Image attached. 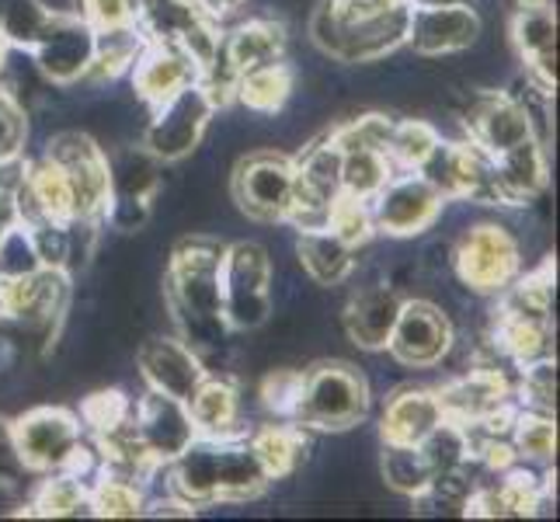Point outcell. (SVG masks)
<instances>
[{
  "label": "cell",
  "mask_w": 560,
  "mask_h": 522,
  "mask_svg": "<svg viewBox=\"0 0 560 522\" xmlns=\"http://www.w3.org/2000/svg\"><path fill=\"white\" fill-rule=\"evenodd\" d=\"M226 241L191 234L182 237L171 251L167 272H164V297L182 338L191 348L217 345L226 332L223 324V293H220V272H223Z\"/></svg>",
  "instance_id": "6da1fadb"
},
{
  "label": "cell",
  "mask_w": 560,
  "mask_h": 522,
  "mask_svg": "<svg viewBox=\"0 0 560 522\" xmlns=\"http://www.w3.org/2000/svg\"><path fill=\"white\" fill-rule=\"evenodd\" d=\"M411 8L370 0H320L311 18L314 46L338 63H376L408 43Z\"/></svg>",
  "instance_id": "7a4b0ae2"
},
{
  "label": "cell",
  "mask_w": 560,
  "mask_h": 522,
  "mask_svg": "<svg viewBox=\"0 0 560 522\" xmlns=\"http://www.w3.org/2000/svg\"><path fill=\"white\" fill-rule=\"evenodd\" d=\"M370 404V383L352 362L324 359L303 370V394L293 421L306 432H345L365 421Z\"/></svg>",
  "instance_id": "3957f363"
},
{
  "label": "cell",
  "mask_w": 560,
  "mask_h": 522,
  "mask_svg": "<svg viewBox=\"0 0 560 522\" xmlns=\"http://www.w3.org/2000/svg\"><path fill=\"white\" fill-rule=\"evenodd\" d=\"M220 293L226 332H255L268 321V314H272V258L261 244H226Z\"/></svg>",
  "instance_id": "277c9868"
},
{
  "label": "cell",
  "mask_w": 560,
  "mask_h": 522,
  "mask_svg": "<svg viewBox=\"0 0 560 522\" xmlns=\"http://www.w3.org/2000/svg\"><path fill=\"white\" fill-rule=\"evenodd\" d=\"M272 60H285V25L272 22V18H250V22H241L237 28L220 35L217 63L202 73V88L217 102V108H226L234 102L237 77Z\"/></svg>",
  "instance_id": "5b68a950"
},
{
  "label": "cell",
  "mask_w": 560,
  "mask_h": 522,
  "mask_svg": "<svg viewBox=\"0 0 560 522\" xmlns=\"http://www.w3.org/2000/svg\"><path fill=\"white\" fill-rule=\"evenodd\" d=\"M456 279L480 297H498L518 272H523V251L518 241L498 223H474L459 234L453 247Z\"/></svg>",
  "instance_id": "8992f818"
},
{
  "label": "cell",
  "mask_w": 560,
  "mask_h": 522,
  "mask_svg": "<svg viewBox=\"0 0 560 522\" xmlns=\"http://www.w3.org/2000/svg\"><path fill=\"white\" fill-rule=\"evenodd\" d=\"M132 22L147 43H167L185 49L206 73L220 53V22H212L191 0H132Z\"/></svg>",
  "instance_id": "52a82bcc"
},
{
  "label": "cell",
  "mask_w": 560,
  "mask_h": 522,
  "mask_svg": "<svg viewBox=\"0 0 560 522\" xmlns=\"http://www.w3.org/2000/svg\"><path fill=\"white\" fill-rule=\"evenodd\" d=\"M217 102L209 98V91L202 81L188 84L185 91L171 94L167 102L158 108H150V123L143 132V147L158 158L161 164H175L185 161L191 150H196L206 137V129L217 115Z\"/></svg>",
  "instance_id": "ba28073f"
},
{
  "label": "cell",
  "mask_w": 560,
  "mask_h": 522,
  "mask_svg": "<svg viewBox=\"0 0 560 522\" xmlns=\"http://www.w3.org/2000/svg\"><path fill=\"white\" fill-rule=\"evenodd\" d=\"M234 202L255 223H285L293 206V158L279 150H255L230 178Z\"/></svg>",
  "instance_id": "9c48e42d"
},
{
  "label": "cell",
  "mask_w": 560,
  "mask_h": 522,
  "mask_svg": "<svg viewBox=\"0 0 560 522\" xmlns=\"http://www.w3.org/2000/svg\"><path fill=\"white\" fill-rule=\"evenodd\" d=\"M553 501V474H539L533 463H512L494 480H477L463 501L467 519H526Z\"/></svg>",
  "instance_id": "30bf717a"
},
{
  "label": "cell",
  "mask_w": 560,
  "mask_h": 522,
  "mask_svg": "<svg viewBox=\"0 0 560 522\" xmlns=\"http://www.w3.org/2000/svg\"><path fill=\"white\" fill-rule=\"evenodd\" d=\"M70 306V272L43 268L35 276L0 279V321H18L52 341Z\"/></svg>",
  "instance_id": "8fae6325"
},
{
  "label": "cell",
  "mask_w": 560,
  "mask_h": 522,
  "mask_svg": "<svg viewBox=\"0 0 560 522\" xmlns=\"http://www.w3.org/2000/svg\"><path fill=\"white\" fill-rule=\"evenodd\" d=\"M112 199L102 223H112L122 234H132L150 220V202L161 192V161L140 143L108 153Z\"/></svg>",
  "instance_id": "7c38bea8"
},
{
  "label": "cell",
  "mask_w": 560,
  "mask_h": 522,
  "mask_svg": "<svg viewBox=\"0 0 560 522\" xmlns=\"http://www.w3.org/2000/svg\"><path fill=\"white\" fill-rule=\"evenodd\" d=\"M442 192L421 171H397L370 199L376 234L386 237H418L442 217Z\"/></svg>",
  "instance_id": "4fadbf2b"
},
{
  "label": "cell",
  "mask_w": 560,
  "mask_h": 522,
  "mask_svg": "<svg viewBox=\"0 0 560 522\" xmlns=\"http://www.w3.org/2000/svg\"><path fill=\"white\" fill-rule=\"evenodd\" d=\"M11 421H14L18 453H22L28 474L63 471L77 446L84 442L81 418L70 408H60V404H43V408H32Z\"/></svg>",
  "instance_id": "5bb4252c"
},
{
  "label": "cell",
  "mask_w": 560,
  "mask_h": 522,
  "mask_svg": "<svg viewBox=\"0 0 560 522\" xmlns=\"http://www.w3.org/2000/svg\"><path fill=\"white\" fill-rule=\"evenodd\" d=\"M46 158L63 167L77 220L102 223L105 206L112 199V174H108V153L94 143L88 132H60L46 147Z\"/></svg>",
  "instance_id": "9a60e30c"
},
{
  "label": "cell",
  "mask_w": 560,
  "mask_h": 522,
  "mask_svg": "<svg viewBox=\"0 0 560 522\" xmlns=\"http://www.w3.org/2000/svg\"><path fill=\"white\" fill-rule=\"evenodd\" d=\"M453 341V321L442 306H435L432 300H404L386 352L408 370H432L450 356Z\"/></svg>",
  "instance_id": "2e32d148"
},
{
  "label": "cell",
  "mask_w": 560,
  "mask_h": 522,
  "mask_svg": "<svg viewBox=\"0 0 560 522\" xmlns=\"http://www.w3.org/2000/svg\"><path fill=\"white\" fill-rule=\"evenodd\" d=\"M463 126H467V140L491 161L533 137L539 140L533 108L509 91H480L470 102Z\"/></svg>",
  "instance_id": "e0dca14e"
},
{
  "label": "cell",
  "mask_w": 560,
  "mask_h": 522,
  "mask_svg": "<svg viewBox=\"0 0 560 522\" xmlns=\"http://www.w3.org/2000/svg\"><path fill=\"white\" fill-rule=\"evenodd\" d=\"M421 174L429 178L446 202H488L494 199V167L488 153H480L470 140H439Z\"/></svg>",
  "instance_id": "ac0fdd59"
},
{
  "label": "cell",
  "mask_w": 560,
  "mask_h": 522,
  "mask_svg": "<svg viewBox=\"0 0 560 522\" xmlns=\"http://www.w3.org/2000/svg\"><path fill=\"white\" fill-rule=\"evenodd\" d=\"M132 432H137V442L147 460L161 471L199 436L196 425H191L188 404L150 391V386L140 401H132Z\"/></svg>",
  "instance_id": "d6986e66"
},
{
  "label": "cell",
  "mask_w": 560,
  "mask_h": 522,
  "mask_svg": "<svg viewBox=\"0 0 560 522\" xmlns=\"http://www.w3.org/2000/svg\"><path fill=\"white\" fill-rule=\"evenodd\" d=\"M35 67L43 70L46 81L70 88L77 81H84L91 60H94V28L84 22L81 14L56 11L52 22L46 25L43 38L28 53Z\"/></svg>",
  "instance_id": "ffe728a7"
},
{
  "label": "cell",
  "mask_w": 560,
  "mask_h": 522,
  "mask_svg": "<svg viewBox=\"0 0 560 522\" xmlns=\"http://www.w3.org/2000/svg\"><path fill=\"white\" fill-rule=\"evenodd\" d=\"M442 418H450L463 429L485 421L498 411H505L515 404V386L509 383V376L498 370V366H477V370H467L453 376L450 383L435 386Z\"/></svg>",
  "instance_id": "44dd1931"
},
{
  "label": "cell",
  "mask_w": 560,
  "mask_h": 522,
  "mask_svg": "<svg viewBox=\"0 0 560 522\" xmlns=\"http://www.w3.org/2000/svg\"><path fill=\"white\" fill-rule=\"evenodd\" d=\"M512 46L539 91L557 88V8L553 0H518L512 14Z\"/></svg>",
  "instance_id": "7402d4cb"
},
{
  "label": "cell",
  "mask_w": 560,
  "mask_h": 522,
  "mask_svg": "<svg viewBox=\"0 0 560 522\" xmlns=\"http://www.w3.org/2000/svg\"><path fill=\"white\" fill-rule=\"evenodd\" d=\"M137 366H140V376L150 391L178 397V401H188L196 394V386L209 376L199 348H191L182 335L178 338H167V335L147 338L137 352Z\"/></svg>",
  "instance_id": "603a6c76"
},
{
  "label": "cell",
  "mask_w": 560,
  "mask_h": 522,
  "mask_svg": "<svg viewBox=\"0 0 560 522\" xmlns=\"http://www.w3.org/2000/svg\"><path fill=\"white\" fill-rule=\"evenodd\" d=\"M480 35V14L474 4H453V8H429L411 11L408 22V43L418 56H453L477 43Z\"/></svg>",
  "instance_id": "cb8c5ba5"
},
{
  "label": "cell",
  "mask_w": 560,
  "mask_h": 522,
  "mask_svg": "<svg viewBox=\"0 0 560 522\" xmlns=\"http://www.w3.org/2000/svg\"><path fill=\"white\" fill-rule=\"evenodd\" d=\"M129 77H132V91L140 94V102L147 108H158L161 102L171 98V94H178L188 84L202 81V70L178 46L147 43V49L140 53V60L132 63Z\"/></svg>",
  "instance_id": "d4e9b609"
},
{
  "label": "cell",
  "mask_w": 560,
  "mask_h": 522,
  "mask_svg": "<svg viewBox=\"0 0 560 522\" xmlns=\"http://www.w3.org/2000/svg\"><path fill=\"white\" fill-rule=\"evenodd\" d=\"M494 167V199L498 206H529L547 192L550 164H547V143L526 140L515 150L501 153L491 161Z\"/></svg>",
  "instance_id": "484cf974"
},
{
  "label": "cell",
  "mask_w": 560,
  "mask_h": 522,
  "mask_svg": "<svg viewBox=\"0 0 560 522\" xmlns=\"http://www.w3.org/2000/svg\"><path fill=\"white\" fill-rule=\"evenodd\" d=\"M400 297L390 286H365L345 306V335L365 352H386V341L394 335L400 314Z\"/></svg>",
  "instance_id": "4316f807"
},
{
  "label": "cell",
  "mask_w": 560,
  "mask_h": 522,
  "mask_svg": "<svg viewBox=\"0 0 560 522\" xmlns=\"http://www.w3.org/2000/svg\"><path fill=\"white\" fill-rule=\"evenodd\" d=\"M439 421H442V408L435 386H400V391L386 397V408L380 415V439L418 446Z\"/></svg>",
  "instance_id": "83f0119b"
},
{
  "label": "cell",
  "mask_w": 560,
  "mask_h": 522,
  "mask_svg": "<svg viewBox=\"0 0 560 522\" xmlns=\"http://www.w3.org/2000/svg\"><path fill=\"white\" fill-rule=\"evenodd\" d=\"M188 415L199 436H244L241 429V391L226 376H206L188 401Z\"/></svg>",
  "instance_id": "f1b7e54d"
},
{
  "label": "cell",
  "mask_w": 560,
  "mask_h": 522,
  "mask_svg": "<svg viewBox=\"0 0 560 522\" xmlns=\"http://www.w3.org/2000/svg\"><path fill=\"white\" fill-rule=\"evenodd\" d=\"M247 442L255 456L261 460L265 474L272 480H285L293 477L306 453H311V432L296 421H276V425H261V429L247 432Z\"/></svg>",
  "instance_id": "f546056e"
},
{
  "label": "cell",
  "mask_w": 560,
  "mask_h": 522,
  "mask_svg": "<svg viewBox=\"0 0 560 522\" xmlns=\"http://www.w3.org/2000/svg\"><path fill=\"white\" fill-rule=\"evenodd\" d=\"M296 255H300L303 272L311 276L317 286H338L352 276L359 251L345 244L335 230L317 227V230H300Z\"/></svg>",
  "instance_id": "4dcf8cb0"
},
{
  "label": "cell",
  "mask_w": 560,
  "mask_h": 522,
  "mask_svg": "<svg viewBox=\"0 0 560 522\" xmlns=\"http://www.w3.org/2000/svg\"><path fill=\"white\" fill-rule=\"evenodd\" d=\"M494 345L518 370L539 359H553V321L494 314Z\"/></svg>",
  "instance_id": "1f68e13d"
},
{
  "label": "cell",
  "mask_w": 560,
  "mask_h": 522,
  "mask_svg": "<svg viewBox=\"0 0 560 522\" xmlns=\"http://www.w3.org/2000/svg\"><path fill=\"white\" fill-rule=\"evenodd\" d=\"M22 515H32V519H77V515H91L88 480L77 477V474H67V471L43 474V480L35 485L32 498L25 501Z\"/></svg>",
  "instance_id": "d6a6232c"
},
{
  "label": "cell",
  "mask_w": 560,
  "mask_h": 522,
  "mask_svg": "<svg viewBox=\"0 0 560 522\" xmlns=\"http://www.w3.org/2000/svg\"><path fill=\"white\" fill-rule=\"evenodd\" d=\"M293 88H296V70L289 67L285 60H272V63H261V67L237 77V81H234V102L244 105L247 112L276 115V112L285 108Z\"/></svg>",
  "instance_id": "836d02e7"
},
{
  "label": "cell",
  "mask_w": 560,
  "mask_h": 522,
  "mask_svg": "<svg viewBox=\"0 0 560 522\" xmlns=\"http://www.w3.org/2000/svg\"><path fill=\"white\" fill-rule=\"evenodd\" d=\"M143 49H147V35L140 32L137 22L94 32V60L88 77L91 81H115V77L132 70Z\"/></svg>",
  "instance_id": "e575fe53"
},
{
  "label": "cell",
  "mask_w": 560,
  "mask_h": 522,
  "mask_svg": "<svg viewBox=\"0 0 560 522\" xmlns=\"http://www.w3.org/2000/svg\"><path fill=\"white\" fill-rule=\"evenodd\" d=\"M509 439L518 463H533V467H553L557 460V421L553 415L518 408L509 425Z\"/></svg>",
  "instance_id": "d590c367"
},
{
  "label": "cell",
  "mask_w": 560,
  "mask_h": 522,
  "mask_svg": "<svg viewBox=\"0 0 560 522\" xmlns=\"http://www.w3.org/2000/svg\"><path fill=\"white\" fill-rule=\"evenodd\" d=\"M380 471H383L386 488H394L397 495H408V498L424 495L435 480V471H432V463L424 460L421 446H408V442H383Z\"/></svg>",
  "instance_id": "8d00e7d4"
},
{
  "label": "cell",
  "mask_w": 560,
  "mask_h": 522,
  "mask_svg": "<svg viewBox=\"0 0 560 522\" xmlns=\"http://www.w3.org/2000/svg\"><path fill=\"white\" fill-rule=\"evenodd\" d=\"M91 491V515L94 519H137L147 509V495L132 477L98 471L88 480Z\"/></svg>",
  "instance_id": "74e56055"
},
{
  "label": "cell",
  "mask_w": 560,
  "mask_h": 522,
  "mask_svg": "<svg viewBox=\"0 0 560 522\" xmlns=\"http://www.w3.org/2000/svg\"><path fill=\"white\" fill-rule=\"evenodd\" d=\"M397 167L386 158V150L376 147H352L341 150V192L370 202L376 192L390 182Z\"/></svg>",
  "instance_id": "f35d334b"
},
{
  "label": "cell",
  "mask_w": 560,
  "mask_h": 522,
  "mask_svg": "<svg viewBox=\"0 0 560 522\" xmlns=\"http://www.w3.org/2000/svg\"><path fill=\"white\" fill-rule=\"evenodd\" d=\"M439 129L421 119H394L390 137H386V158L397 171H421L424 161L439 147Z\"/></svg>",
  "instance_id": "ab89813d"
},
{
  "label": "cell",
  "mask_w": 560,
  "mask_h": 522,
  "mask_svg": "<svg viewBox=\"0 0 560 522\" xmlns=\"http://www.w3.org/2000/svg\"><path fill=\"white\" fill-rule=\"evenodd\" d=\"M52 8H46L43 0H4L0 11V32H4L11 49L32 53L35 43L43 38L46 25L52 22Z\"/></svg>",
  "instance_id": "60d3db41"
},
{
  "label": "cell",
  "mask_w": 560,
  "mask_h": 522,
  "mask_svg": "<svg viewBox=\"0 0 560 522\" xmlns=\"http://www.w3.org/2000/svg\"><path fill=\"white\" fill-rule=\"evenodd\" d=\"M77 418H81L84 432H91V439L122 432L132 421V397L126 391H115V386H108V391H94L81 401Z\"/></svg>",
  "instance_id": "b9f144b4"
},
{
  "label": "cell",
  "mask_w": 560,
  "mask_h": 522,
  "mask_svg": "<svg viewBox=\"0 0 560 522\" xmlns=\"http://www.w3.org/2000/svg\"><path fill=\"white\" fill-rule=\"evenodd\" d=\"M418 446H421L424 460L432 463L435 474H446V471H456V467H467V463H474L470 460L467 429L456 425V421H450V418H442L435 429L418 442Z\"/></svg>",
  "instance_id": "7bdbcfd3"
},
{
  "label": "cell",
  "mask_w": 560,
  "mask_h": 522,
  "mask_svg": "<svg viewBox=\"0 0 560 522\" xmlns=\"http://www.w3.org/2000/svg\"><path fill=\"white\" fill-rule=\"evenodd\" d=\"M327 230H335V234L355 251L365 247L376 237L370 202L355 199V196H345V192H341V196L331 202V209H327Z\"/></svg>",
  "instance_id": "ee69618b"
},
{
  "label": "cell",
  "mask_w": 560,
  "mask_h": 522,
  "mask_svg": "<svg viewBox=\"0 0 560 522\" xmlns=\"http://www.w3.org/2000/svg\"><path fill=\"white\" fill-rule=\"evenodd\" d=\"M518 373H523V383H518V391H515L518 408L553 415L557 411V359L529 362Z\"/></svg>",
  "instance_id": "f6af8a7d"
},
{
  "label": "cell",
  "mask_w": 560,
  "mask_h": 522,
  "mask_svg": "<svg viewBox=\"0 0 560 522\" xmlns=\"http://www.w3.org/2000/svg\"><path fill=\"white\" fill-rule=\"evenodd\" d=\"M303 394V370H276L261 380V408L279 421H293Z\"/></svg>",
  "instance_id": "bcb514c9"
},
{
  "label": "cell",
  "mask_w": 560,
  "mask_h": 522,
  "mask_svg": "<svg viewBox=\"0 0 560 522\" xmlns=\"http://www.w3.org/2000/svg\"><path fill=\"white\" fill-rule=\"evenodd\" d=\"M43 272L38 251L32 244V234L22 220H14V227L0 241V279H18V276H35Z\"/></svg>",
  "instance_id": "7dc6e473"
},
{
  "label": "cell",
  "mask_w": 560,
  "mask_h": 522,
  "mask_svg": "<svg viewBox=\"0 0 560 522\" xmlns=\"http://www.w3.org/2000/svg\"><path fill=\"white\" fill-rule=\"evenodd\" d=\"M390 126L394 119L390 115H380V112H365L359 119H349L335 126L327 137L335 140L338 150H352V147H376V150H386V137H390Z\"/></svg>",
  "instance_id": "c3c4849f"
},
{
  "label": "cell",
  "mask_w": 560,
  "mask_h": 522,
  "mask_svg": "<svg viewBox=\"0 0 560 522\" xmlns=\"http://www.w3.org/2000/svg\"><path fill=\"white\" fill-rule=\"evenodd\" d=\"M32 234L43 268H67L70 272V223L60 220H22Z\"/></svg>",
  "instance_id": "681fc988"
},
{
  "label": "cell",
  "mask_w": 560,
  "mask_h": 522,
  "mask_svg": "<svg viewBox=\"0 0 560 522\" xmlns=\"http://www.w3.org/2000/svg\"><path fill=\"white\" fill-rule=\"evenodd\" d=\"M28 140V119L25 108L18 105L11 91H0V167L11 161H22Z\"/></svg>",
  "instance_id": "f907efd6"
},
{
  "label": "cell",
  "mask_w": 560,
  "mask_h": 522,
  "mask_svg": "<svg viewBox=\"0 0 560 522\" xmlns=\"http://www.w3.org/2000/svg\"><path fill=\"white\" fill-rule=\"evenodd\" d=\"M28 477V467L22 453H18V442H14V421L8 415H0V488L14 491L22 488Z\"/></svg>",
  "instance_id": "816d5d0a"
},
{
  "label": "cell",
  "mask_w": 560,
  "mask_h": 522,
  "mask_svg": "<svg viewBox=\"0 0 560 522\" xmlns=\"http://www.w3.org/2000/svg\"><path fill=\"white\" fill-rule=\"evenodd\" d=\"M73 14H81L94 32L129 25L132 22V0H73Z\"/></svg>",
  "instance_id": "f5cc1de1"
},
{
  "label": "cell",
  "mask_w": 560,
  "mask_h": 522,
  "mask_svg": "<svg viewBox=\"0 0 560 522\" xmlns=\"http://www.w3.org/2000/svg\"><path fill=\"white\" fill-rule=\"evenodd\" d=\"M191 4H196L202 14H209L212 22H223V18L234 14L244 4V0H191Z\"/></svg>",
  "instance_id": "db71d44e"
},
{
  "label": "cell",
  "mask_w": 560,
  "mask_h": 522,
  "mask_svg": "<svg viewBox=\"0 0 560 522\" xmlns=\"http://www.w3.org/2000/svg\"><path fill=\"white\" fill-rule=\"evenodd\" d=\"M18 220V206H14V192L8 185H0V241H4V234L14 227Z\"/></svg>",
  "instance_id": "11a10c76"
},
{
  "label": "cell",
  "mask_w": 560,
  "mask_h": 522,
  "mask_svg": "<svg viewBox=\"0 0 560 522\" xmlns=\"http://www.w3.org/2000/svg\"><path fill=\"white\" fill-rule=\"evenodd\" d=\"M453 4H470V0H408L411 11H429V8H453Z\"/></svg>",
  "instance_id": "9f6ffc18"
},
{
  "label": "cell",
  "mask_w": 560,
  "mask_h": 522,
  "mask_svg": "<svg viewBox=\"0 0 560 522\" xmlns=\"http://www.w3.org/2000/svg\"><path fill=\"white\" fill-rule=\"evenodd\" d=\"M11 362H14V348H11L8 338H0V370H4V366H11Z\"/></svg>",
  "instance_id": "6f0895ef"
},
{
  "label": "cell",
  "mask_w": 560,
  "mask_h": 522,
  "mask_svg": "<svg viewBox=\"0 0 560 522\" xmlns=\"http://www.w3.org/2000/svg\"><path fill=\"white\" fill-rule=\"evenodd\" d=\"M8 53H11V46H8L4 32H0V70H4V63H8Z\"/></svg>",
  "instance_id": "680465c9"
},
{
  "label": "cell",
  "mask_w": 560,
  "mask_h": 522,
  "mask_svg": "<svg viewBox=\"0 0 560 522\" xmlns=\"http://www.w3.org/2000/svg\"><path fill=\"white\" fill-rule=\"evenodd\" d=\"M370 4H397V0H370Z\"/></svg>",
  "instance_id": "91938a15"
}]
</instances>
